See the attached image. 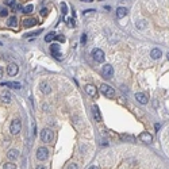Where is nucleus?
<instances>
[{"label":"nucleus","mask_w":169,"mask_h":169,"mask_svg":"<svg viewBox=\"0 0 169 169\" xmlns=\"http://www.w3.org/2000/svg\"><path fill=\"white\" fill-rule=\"evenodd\" d=\"M22 130V122L21 119H14L12 122H11V126H10V131L12 135H16V134H19Z\"/></svg>","instance_id":"obj_1"},{"label":"nucleus","mask_w":169,"mask_h":169,"mask_svg":"<svg viewBox=\"0 0 169 169\" xmlns=\"http://www.w3.org/2000/svg\"><path fill=\"white\" fill-rule=\"evenodd\" d=\"M41 139L45 142V144H50L53 141V131L50 128H43L41 131Z\"/></svg>","instance_id":"obj_2"},{"label":"nucleus","mask_w":169,"mask_h":169,"mask_svg":"<svg viewBox=\"0 0 169 169\" xmlns=\"http://www.w3.org/2000/svg\"><path fill=\"white\" fill-rule=\"evenodd\" d=\"M100 92L107 97L115 96V91L112 89V87H110V85H107V84H102V85H100Z\"/></svg>","instance_id":"obj_3"},{"label":"nucleus","mask_w":169,"mask_h":169,"mask_svg":"<svg viewBox=\"0 0 169 169\" xmlns=\"http://www.w3.org/2000/svg\"><path fill=\"white\" fill-rule=\"evenodd\" d=\"M92 57L96 62H103L104 61V51H103L102 49H93Z\"/></svg>","instance_id":"obj_4"},{"label":"nucleus","mask_w":169,"mask_h":169,"mask_svg":"<svg viewBox=\"0 0 169 169\" xmlns=\"http://www.w3.org/2000/svg\"><path fill=\"white\" fill-rule=\"evenodd\" d=\"M49 157V150L46 148H38L37 150V158L39 161H45Z\"/></svg>","instance_id":"obj_5"},{"label":"nucleus","mask_w":169,"mask_h":169,"mask_svg":"<svg viewBox=\"0 0 169 169\" xmlns=\"http://www.w3.org/2000/svg\"><path fill=\"white\" fill-rule=\"evenodd\" d=\"M50 51H51V54H53V57H56L58 60L62 58V54H61V51H60V45H58V43H51Z\"/></svg>","instance_id":"obj_6"},{"label":"nucleus","mask_w":169,"mask_h":169,"mask_svg":"<svg viewBox=\"0 0 169 169\" xmlns=\"http://www.w3.org/2000/svg\"><path fill=\"white\" fill-rule=\"evenodd\" d=\"M139 139L142 142H145V144H152L153 142V135L150 133H148V131H144V133L139 134Z\"/></svg>","instance_id":"obj_7"},{"label":"nucleus","mask_w":169,"mask_h":169,"mask_svg":"<svg viewBox=\"0 0 169 169\" xmlns=\"http://www.w3.org/2000/svg\"><path fill=\"white\" fill-rule=\"evenodd\" d=\"M112 75H114L112 65H104V67H103V77H106V79H111Z\"/></svg>","instance_id":"obj_8"},{"label":"nucleus","mask_w":169,"mask_h":169,"mask_svg":"<svg viewBox=\"0 0 169 169\" xmlns=\"http://www.w3.org/2000/svg\"><path fill=\"white\" fill-rule=\"evenodd\" d=\"M19 72V68L16 64H10L8 67H7V75L8 76H16Z\"/></svg>","instance_id":"obj_9"},{"label":"nucleus","mask_w":169,"mask_h":169,"mask_svg":"<svg viewBox=\"0 0 169 169\" xmlns=\"http://www.w3.org/2000/svg\"><path fill=\"white\" fill-rule=\"evenodd\" d=\"M85 92H87L89 96L96 97L97 89H96V87H95V85H92V84H88V85H85Z\"/></svg>","instance_id":"obj_10"},{"label":"nucleus","mask_w":169,"mask_h":169,"mask_svg":"<svg viewBox=\"0 0 169 169\" xmlns=\"http://www.w3.org/2000/svg\"><path fill=\"white\" fill-rule=\"evenodd\" d=\"M0 87H8V88H12V89H21V84L16 81H5V83H1Z\"/></svg>","instance_id":"obj_11"},{"label":"nucleus","mask_w":169,"mask_h":169,"mask_svg":"<svg viewBox=\"0 0 169 169\" xmlns=\"http://www.w3.org/2000/svg\"><path fill=\"white\" fill-rule=\"evenodd\" d=\"M37 23H38V21H37L35 18H26V19H23V26L25 27H33V26H35Z\"/></svg>","instance_id":"obj_12"},{"label":"nucleus","mask_w":169,"mask_h":169,"mask_svg":"<svg viewBox=\"0 0 169 169\" xmlns=\"http://www.w3.org/2000/svg\"><path fill=\"white\" fill-rule=\"evenodd\" d=\"M92 114H93V119L96 120V122H100L102 120V114H100V110L97 106H93L92 107Z\"/></svg>","instance_id":"obj_13"},{"label":"nucleus","mask_w":169,"mask_h":169,"mask_svg":"<svg viewBox=\"0 0 169 169\" xmlns=\"http://www.w3.org/2000/svg\"><path fill=\"white\" fill-rule=\"evenodd\" d=\"M39 89H41V91L45 93V95L50 93V91H51L50 85H49V83H46V81H42L41 84H39Z\"/></svg>","instance_id":"obj_14"},{"label":"nucleus","mask_w":169,"mask_h":169,"mask_svg":"<svg viewBox=\"0 0 169 169\" xmlns=\"http://www.w3.org/2000/svg\"><path fill=\"white\" fill-rule=\"evenodd\" d=\"M135 97H137V100H138L141 104H146V103L149 102V97L145 95V93H142V92H138L137 95H135Z\"/></svg>","instance_id":"obj_15"},{"label":"nucleus","mask_w":169,"mask_h":169,"mask_svg":"<svg viewBox=\"0 0 169 169\" xmlns=\"http://www.w3.org/2000/svg\"><path fill=\"white\" fill-rule=\"evenodd\" d=\"M7 157H8V160L14 161V160H16L18 157H19V152H18L16 149H11L10 152L7 153Z\"/></svg>","instance_id":"obj_16"},{"label":"nucleus","mask_w":169,"mask_h":169,"mask_svg":"<svg viewBox=\"0 0 169 169\" xmlns=\"http://www.w3.org/2000/svg\"><path fill=\"white\" fill-rule=\"evenodd\" d=\"M161 56H162V53H161V50L160 49H152V51H150V57L153 58V60H158V58H161Z\"/></svg>","instance_id":"obj_17"},{"label":"nucleus","mask_w":169,"mask_h":169,"mask_svg":"<svg viewBox=\"0 0 169 169\" xmlns=\"http://www.w3.org/2000/svg\"><path fill=\"white\" fill-rule=\"evenodd\" d=\"M126 15H127V8H124V7H119L118 10H116V16H118L119 19L124 18Z\"/></svg>","instance_id":"obj_18"},{"label":"nucleus","mask_w":169,"mask_h":169,"mask_svg":"<svg viewBox=\"0 0 169 169\" xmlns=\"http://www.w3.org/2000/svg\"><path fill=\"white\" fill-rule=\"evenodd\" d=\"M33 10H34V5L29 4V5H25V7L22 8V12H23V14H31Z\"/></svg>","instance_id":"obj_19"},{"label":"nucleus","mask_w":169,"mask_h":169,"mask_svg":"<svg viewBox=\"0 0 169 169\" xmlns=\"http://www.w3.org/2000/svg\"><path fill=\"white\" fill-rule=\"evenodd\" d=\"M54 39H56V34H54V33H50V34H47V35L45 37V41L50 42V43L54 41Z\"/></svg>","instance_id":"obj_20"},{"label":"nucleus","mask_w":169,"mask_h":169,"mask_svg":"<svg viewBox=\"0 0 169 169\" xmlns=\"http://www.w3.org/2000/svg\"><path fill=\"white\" fill-rule=\"evenodd\" d=\"M1 100L5 103H10L11 102V95L8 92H4L3 95H1Z\"/></svg>","instance_id":"obj_21"},{"label":"nucleus","mask_w":169,"mask_h":169,"mask_svg":"<svg viewBox=\"0 0 169 169\" xmlns=\"http://www.w3.org/2000/svg\"><path fill=\"white\" fill-rule=\"evenodd\" d=\"M18 25V21H16L15 16H11L10 19H8V26H11V27H15V26Z\"/></svg>","instance_id":"obj_22"},{"label":"nucleus","mask_w":169,"mask_h":169,"mask_svg":"<svg viewBox=\"0 0 169 169\" xmlns=\"http://www.w3.org/2000/svg\"><path fill=\"white\" fill-rule=\"evenodd\" d=\"M5 4L11 8H16V0H5Z\"/></svg>","instance_id":"obj_23"},{"label":"nucleus","mask_w":169,"mask_h":169,"mask_svg":"<svg viewBox=\"0 0 169 169\" xmlns=\"http://www.w3.org/2000/svg\"><path fill=\"white\" fill-rule=\"evenodd\" d=\"M3 169H16V166L12 162H7V164L3 165Z\"/></svg>","instance_id":"obj_24"},{"label":"nucleus","mask_w":169,"mask_h":169,"mask_svg":"<svg viewBox=\"0 0 169 169\" xmlns=\"http://www.w3.org/2000/svg\"><path fill=\"white\" fill-rule=\"evenodd\" d=\"M67 25L69 26V27H75V19H72V18H68V19H67Z\"/></svg>","instance_id":"obj_25"},{"label":"nucleus","mask_w":169,"mask_h":169,"mask_svg":"<svg viewBox=\"0 0 169 169\" xmlns=\"http://www.w3.org/2000/svg\"><path fill=\"white\" fill-rule=\"evenodd\" d=\"M137 27H138V29H145V27H146V22H145V21H139L138 23H137Z\"/></svg>","instance_id":"obj_26"},{"label":"nucleus","mask_w":169,"mask_h":169,"mask_svg":"<svg viewBox=\"0 0 169 169\" xmlns=\"http://www.w3.org/2000/svg\"><path fill=\"white\" fill-rule=\"evenodd\" d=\"M61 10H62V15H67V12H68V7L65 3H61Z\"/></svg>","instance_id":"obj_27"},{"label":"nucleus","mask_w":169,"mask_h":169,"mask_svg":"<svg viewBox=\"0 0 169 169\" xmlns=\"http://www.w3.org/2000/svg\"><path fill=\"white\" fill-rule=\"evenodd\" d=\"M7 15H8V11L5 10V8H1V10H0V16L4 18V16H7Z\"/></svg>","instance_id":"obj_28"},{"label":"nucleus","mask_w":169,"mask_h":169,"mask_svg":"<svg viewBox=\"0 0 169 169\" xmlns=\"http://www.w3.org/2000/svg\"><path fill=\"white\" fill-rule=\"evenodd\" d=\"M56 39H57L58 42H65V37L60 34V35H56Z\"/></svg>","instance_id":"obj_29"},{"label":"nucleus","mask_w":169,"mask_h":169,"mask_svg":"<svg viewBox=\"0 0 169 169\" xmlns=\"http://www.w3.org/2000/svg\"><path fill=\"white\" fill-rule=\"evenodd\" d=\"M67 169H77V165L75 164V162H72V164L68 165V168H67Z\"/></svg>","instance_id":"obj_30"},{"label":"nucleus","mask_w":169,"mask_h":169,"mask_svg":"<svg viewBox=\"0 0 169 169\" xmlns=\"http://www.w3.org/2000/svg\"><path fill=\"white\" fill-rule=\"evenodd\" d=\"M85 42H87V35H85V34H83V37H81V43H83V45H85Z\"/></svg>","instance_id":"obj_31"},{"label":"nucleus","mask_w":169,"mask_h":169,"mask_svg":"<svg viewBox=\"0 0 169 169\" xmlns=\"http://www.w3.org/2000/svg\"><path fill=\"white\" fill-rule=\"evenodd\" d=\"M41 14H42V16H46L47 15V8H42Z\"/></svg>","instance_id":"obj_32"},{"label":"nucleus","mask_w":169,"mask_h":169,"mask_svg":"<svg viewBox=\"0 0 169 169\" xmlns=\"http://www.w3.org/2000/svg\"><path fill=\"white\" fill-rule=\"evenodd\" d=\"M154 127H156V130L158 131V130H160V127H161V124H158V123H156V124H154Z\"/></svg>","instance_id":"obj_33"},{"label":"nucleus","mask_w":169,"mask_h":169,"mask_svg":"<svg viewBox=\"0 0 169 169\" xmlns=\"http://www.w3.org/2000/svg\"><path fill=\"white\" fill-rule=\"evenodd\" d=\"M81 1H84V3H91V1H93V0H81Z\"/></svg>","instance_id":"obj_34"},{"label":"nucleus","mask_w":169,"mask_h":169,"mask_svg":"<svg viewBox=\"0 0 169 169\" xmlns=\"http://www.w3.org/2000/svg\"><path fill=\"white\" fill-rule=\"evenodd\" d=\"M1 76H3V69L0 68V79H1Z\"/></svg>","instance_id":"obj_35"},{"label":"nucleus","mask_w":169,"mask_h":169,"mask_svg":"<svg viewBox=\"0 0 169 169\" xmlns=\"http://www.w3.org/2000/svg\"><path fill=\"white\" fill-rule=\"evenodd\" d=\"M37 169H46V168H45V166H42V165H41V166H37Z\"/></svg>","instance_id":"obj_36"},{"label":"nucleus","mask_w":169,"mask_h":169,"mask_svg":"<svg viewBox=\"0 0 169 169\" xmlns=\"http://www.w3.org/2000/svg\"><path fill=\"white\" fill-rule=\"evenodd\" d=\"M88 169H99L97 166H91V168H88Z\"/></svg>","instance_id":"obj_37"},{"label":"nucleus","mask_w":169,"mask_h":169,"mask_svg":"<svg viewBox=\"0 0 169 169\" xmlns=\"http://www.w3.org/2000/svg\"><path fill=\"white\" fill-rule=\"evenodd\" d=\"M166 57H168V60H169V53H168V54H166Z\"/></svg>","instance_id":"obj_38"},{"label":"nucleus","mask_w":169,"mask_h":169,"mask_svg":"<svg viewBox=\"0 0 169 169\" xmlns=\"http://www.w3.org/2000/svg\"><path fill=\"white\" fill-rule=\"evenodd\" d=\"M1 45H3V43H1V42H0V46H1Z\"/></svg>","instance_id":"obj_39"}]
</instances>
